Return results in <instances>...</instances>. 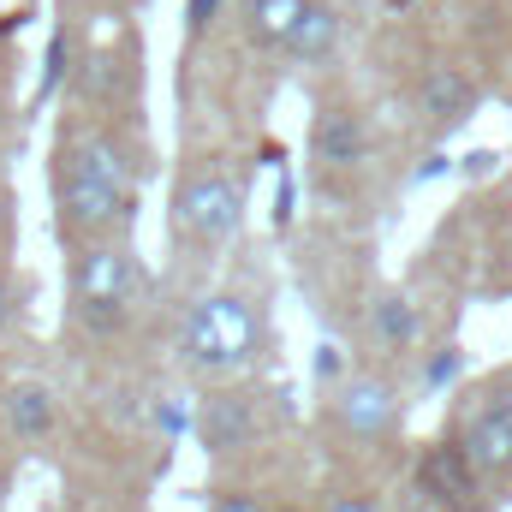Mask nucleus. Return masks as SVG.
I'll return each mask as SVG.
<instances>
[{
    "label": "nucleus",
    "instance_id": "nucleus-1",
    "mask_svg": "<svg viewBox=\"0 0 512 512\" xmlns=\"http://www.w3.org/2000/svg\"><path fill=\"white\" fill-rule=\"evenodd\" d=\"M137 221V161L102 126L60 131L54 149V233L66 251L96 239H126Z\"/></svg>",
    "mask_w": 512,
    "mask_h": 512
},
{
    "label": "nucleus",
    "instance_id": "nucleus-17",
    "mask_svg": "<svg viewBox=\"0 0 512 512\" xmlns=\"http://www.w3.org/2000/svg\"><path fill=\"white\" fill-rule=\"evenodd\" d=\"M66 48H72V42H66V30H60V36H54V48H48V72H42V96H54V90H60V78L72 72V66H66Z\"/></svg>",
    "mask_w": 512,
    "mask_h": 512
},
{
    "label": "nucleus",
    "instance_id": "nucleus-23",
    "mask_svg": "<svg viewBox=\"0 0 512 512\" xmlns=\"http://www.w3.org/2000/svg\"><path fill=\"white\" fill-rule=\"evenodd\" d=\"M6 483H12V465H6V447H0V501H6Z\"/></svg>",
    "mask_w": 512,
    "mask_h": 512
},
{
    "label": "nucleus",
    "instance_id": "nucleus-18",
    "mask_svg": "<svg viewBox=\"0 0 512 512\" xmlns=\"http://www.w3.org/2000/svg\"><path fill=\"white\" fill-rule=\"evenodd\" d=\"M340 352H346V346H334V340L316 346V376H322V382H346V358H340Z\"/></svg>",
    "mask_w": 512,
    "mask_h": 512
},
{
    "label": "nucleus",
    "instance_id": "nucleus-16",
    "mask_svg": "<svg viewBox=\"0 0 512 512\" xmlns=\"http://www.w3.org/2000/svg\"><path fill=\"white\" fill-rule=\"evenodd\" d=\"M209 512H274L256 489H215L209 495Z\"/></svg>",
    "mask_w": 512,
    "mask_h": 512
},
{
    "label": "nucleus",
    "instance_id": "nucleus-13",
    "mask_svg": "<svg viewBox=\"0 0 512 512\" xmlns=\"http://www.w3.org/2000/svg\"><path fill=\"white\" fill-rule=\"evenodd\" d=\"M304 6H310V0H251V6H245L251 42L256 48H286V36H292V24L304 18Z\"/></svg>",
    "mask_w": 512,
    "mask_h": 512
},
{
    "label": "nucleus",
    "instance_id": "nucleus-22",
    "mask_svg": "<svg viewBox=\"0 0 512 512\" xmlns=\"http://www.w3.org/2000/svg\"><path fill=\"white\" fill-rule=\"evenodd\" d=\"M6 239H12V197H6V185H0V251H6Z\"/></svg>",
    "mask_w": 512,
    "mask_h": 512
},
{
    "label": "nucleus",
    "instance_id": "nucleus-4",
    "mask_svg": "<svg viewBox=\"0 0 512 512\" xmlns=\"http://www.w3.org/2000/svg\"><path fill=\"white\" fill-rule=\"evenodd\" d=\"M245 197H251V185H245V173H233V167L203 161V167L179 173L173 209H167L173 245H185V251H221V245L239 233V221H245Z\"/></svg>",
    "mask_w": 512,
    "mask_h": 512
},
{
    "label": "nucleus",
    "instance_id": "nucleus-8",
    "mask_svg": "<svg viewBox=\"0 0 512 512\" xmlns=\"http://www.w3.org/2000/svg\"><path fill=\"white\" fill-rule=\"evenodd\" d=\"M417 489L429 495V507L471 512V507H477V495H483V477L471 471V459H465V453H459V441L447 435V441H435V447L417 459Z\"/></svg>",
    "mask_w": 512,
    "mask_h": 512
},
{
    "label": "nucleus",
    "instance_id": "nucleus-2",
    "mask_svg": "<svg viewBox=\"0 0 512 512\" xmlns=\"http://www.w3.org/2000/svg\"><path fill=\"white\" fill-rule=\"evenodd\" d=\"M173 352L191 376L203 382H245L268 364V316L251 292L239 286H221V292H203L191 298V310L179 316V334H173Z\"/></svg>",
    "mask_w": 512,
    "mask_h": 512
},
{
    "label": "nucleus",
    "instance_id": "nucleus-14",
    "mask_svg": "<svg viewBox=\"0 0 512 512\" xmlns=\"http://www.w3.org/2000/svg\"><path fill=\"white\" fill-rule=\"evenodd\" d=\"M370 334H376V346H387V352L411 346V334H417V310H411L399 292H382V298L370 304Z\"/></svg>",
    "mask_w": 512,
    "mask_h": 512
},
{
    "label": "nucleus",
    "instance_id": "nucleus-11",
    "mask_svg": "<svg viewBox=\"0 0 512 512\" xmlns=\"http://www.w3.org/2000/svg\"><path fill=\"white\" fill-rule=\"evenodd\" d=\"M471 108H477V84H471L459 66H435V72L417 84V120L435 131V137H447L453 126H465Z\"/></svg>",
    "mask_w": 512,
    "mask_h": 512
},
{
    "label": "nucleus",
    "instance_id": "nucleus-20",
    "mask_svg": "<svg viewBox=\"0 0 512 512\" xmlns=\"http://www.w3.org/2000/svg\"><path fill=\"white\" fill-rule=\"evenodd\" d=\"M215 12H221V0H191V6H185V18H191V36H203V30L215 24Z\"/></svg>",
    "mask_w": 512,
    "mask_h": 512
},
{
    "label": "nucleus",
    "instance_id": "nucleus-3",
    "mask_svg": "<svg viewBox=\"0 0 512 512\" xmlns=\"http://www.w3.org/2000/svg\"><path fill=\"white\" fill-rule=\"evenodd\" d=\"M143 298V262L131 251V239H96L78 245L66 262V322L84 340H114L126 334Z\"/></svg>",
    "mask_w": 512,
    "mask_h": 512
},
{
    "label": "nucleus",
    "instance_id": "nucleus-12",
    "mask_svg": "<svg viewBox=\"0 0 512 512\" xmlns=\"http://www.w3.org/2000/svg\"><path fill=\"white\" fill-rule=\"evenodd\" d=\"M334 48H340V12L328 0H310L304 18L286 36V60L292 66H322V60H334Z\"/></svg>",
    "mask_w": 512,
    "mask_h": 512
},
{
    "label": "nucleus",
    "instance_id": "nucleus-10",
    "mask_svg": "<svg viewBox=\"0 0 512 512\" xmlns=\"http://www.w3.org/2000/svg\"><path fill=\"white\" fill-rule=\"evenodd\" d=\"M0 423L18 447H42L60 429V393L48 382H6L0 393Z\"/></svg>",
    "mask_w": 512,
    "mask_h": 512
},
{
    "label": "nucleus",
    "instance_id": "nucleus-19",
    "mask_svg": "<svg viewBox=\"0 0 512 512\" xmlns=\"http://www.w3.org/2000/svg\"><path fill=\"white\" fill-rule=\"evenodd\" d=\"M453 370H459V346H441V352L429 358V370H423V387H441V382H453Z\"/></svg>",
    "mask_w": 512,
    "mask_h": 512
},
{
    "label": "nucleus",
    "instance_id": "nucleus-7",
    "mask_svg": "<svg viewBox=\"0 0 512 512\" xmlns=\"http://www.w3.org/2000/svg\"><path fill=\"white\" fill-rule=\"evenodd\" d=\"M191 429H197V447L209 453V459H245L262 447V405H256V393L245 382H215L203 399H197V417H191Z\"/></svg>",
    "mask_w": 512,
    "mask_h": 512
},
{
    "label": "nucleus",
    "instance_id": "nucleus-9",
    "mask_svg": "<svg viewBox=\"0 0 512 512\" xmlns=\"http://www.w3.org/2000/svg\"><path fill=\"white\" fill-rule=\"evenodd\" d=\"M364 155H370V137H364V120L352 108H340V102L316 108V120H310V161L322 173H358Z\"/></svg>",
    "mask_w": 512,
    "mask_h": 512
},
{
    "label": "nucleus",
    "instance_id": "nucleus-6",
    "mask_svg": "<svg viewBox=\"0 0 512 512\" xmlns=\"http://www.w3.org/2000/svg\"><path fill=\"white\" fill-rule=\"evenodd\" d=\"M453 441L483 483H512V376H495L471 393Z\"/></svg>",
    "mask_w": 512,
    "mask_h": 512
},
{
    "label": "nucleus",
    "instance_id": "nucleus-5",
    "mask_svg": "<svg viewBox=\"0 0 512 512\" xmlns=\"http://www.w3.org/2000/svg\"><path fill=\"white\" fill-rule=\"evenodd\" d=\"M328 417H334V435H340V441L382 453V447L399 441V429H405V399H399V382H393V376H376V370L346 376V382H334Z\"/></svg>",
    "mask_w": 512,
    "mask_h": 512
},
{
    "label": "nucleus",
    "instance_id": "nucleus-15",
    "mask_svg": "<svg viewBox=\"0 0 512 512\" xmlns=\"http://www.w3.org/2000/svg\"><path fill=\"white\" fill-rule=\"evenodd\" d=\"M316 512H387V507H382V495H370V489H328L316 501Z\"/></svg>",
    "mask_w": 512,
    "mask_h": 512
},
{
    "label": "nucleus",
    "instance_id": "nucleus-21",
    "mask_svg": "<svg viewBox=\"0 0 512 512\" xmlns=\"http://www.w3.org/2000/svg\"><path fill=\"white\" fill-rule=\"evenodd\" d=\"M12 322H18V286H12V280H6V268H0V334H6Z\"/></svg>",
    "mask_w": 512,
    "mask_h": 512
}]
</instances>
